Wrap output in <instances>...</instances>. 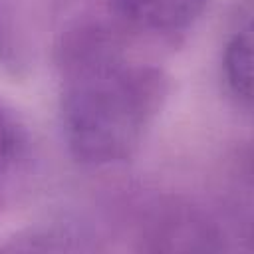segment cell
<instances>
[{"instance_id":"1","label":"cell","mask_w":254,"mask_h":254,"mask_svg":"<svg viewBox=\"0 0 254 254\" xmlns=\"http://www.w3.org/2000/svg\"><path fill=\"white\" fill-rule=\"evenodd\" d=\"M167 95L165 75L131 62L99 36L73 42L64 62L62 131L69 153L87 165L129 159Z\"/></svg>"},{"instance_id":"4","label":"cell","mask_w":254,"mask_h":254,"mask_svg":"<svg viewBox=\"0 0 254 254\" xmlns=\"http://www.w3.org/2000/svg\"><path fill=\"white\" fill-rule=\"evenodd\" d=\"M20 149V131L8 111L0 107V175H4L14 163Z\"/></svg>"},{"instance_id":"3","label":"cell","mask_w":254,"mask_h":254,"mask_svg":"<svg viewBox=\"0 0 254 254\" xmlns=\"http://www.w3.org/2000/svg\"><path fill=\"white\" fill-rule=\"evenodd\" d=\"M224 77L236 99L252 101V34L250 26L230 38L224 50Z\"/></svg>"},{"instance_id":"2","label":"cell","mask_w":254,"mask_h":254,"mask_svg":"<svg viewBox=\"0 0 254 254\" xmlns=\"http://www.w3.org/2000/svg\"><path fill=\"white\" fill-rule=\"evenodd\" d=\"M208 0H111L115 12L129 24L151 32L189 28Z\"/></svg>"}]
</instances>
